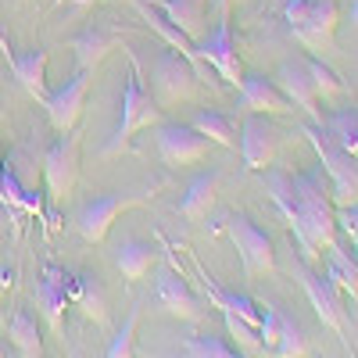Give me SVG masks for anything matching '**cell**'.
<instances>
[{"label": "cell", "instance_id": "1", "mask_svg": "<svg viewBox=\"0 0 358 358\" xmlns=\"http://www.w3.org/2000/svg\"><path fill=\"white\" fill-rule=\"evenodd\" d=\"M262 179L273 204L287 215L297 244H301V262L312 265L322 248L330 251L337 244V204H334L330 179L322 176V165L308 172H287L268 165Z\"/></svg>", "mask_w": 358, "mask_h": 358}, {"label": "cell", "instance_id": "2", "mask_svg": "<svg viewBox=\"0 0 358 358\" xmlns=\"http://www.w3.org/2000/svg\"><path fill=\"white\" fill-rule=\"evenodd\" d=\"M283 22H287V33L305 50L326 57L337 47L341 4L337 0H283Z\"/></svg>", "mask_w": 358, "mask_h": 358}, {"label": "cell", "instance_id": "3", "mask_svg": "<svg viewBox=\"0 0 358 358\" xmlns=\"http://www.w3.org/2000/svg\"><path fill=\"white\" fill-rule=\"evenodd\" d=\"M162 122V104L155 101V94L143 86L140 79V65L129 57V72H126V90H122V104H118V126L111 133V140L104 143V158L122 155L126 147L133 143V136L147 126H158Z\"/></svg>", "mask_w": 358, "mask_h": 358}, {"label": "cell", "instance_id": "4", "mask_svg": "<svg viewBox=\"0 0 358 358\" xmlns=\"http://www.w3.org/2000/svg\"><path fill=\"white\" fill-rule=\"evenodd\" d=\"M197 90H201V76L187 57L176 54L172 47L158 50L155 65H151V94H155V101L162 108L190 104V101H197Z\"/></svg>", "mask_w": 358, "mask_h": 358}, {"label": "cell", "instance_id": "5", "mask_svg": "<svg viewBox=\"0 0 358 358\" xmlns=\"http://www.w3.org/2000/svg\"><path fill=\"white\" fill-rule=\"evenodd\" d=\"M305 136H308V143L315 147L322 172L330 176L334 204H337V208L358 204V158H355V155H348L344 147H337V143H334L330 136H326L315 122H312V126H305Z\"/></svg>", "mask_w": 358, "mask_h": 358}, {"label": "cell", "instance_id": "6", "mask_svg": "<svg viewBox=\"0 0 358 358\" xmlns=\"http://www.w3.org/2000/svg\"><path fill=\"white\" fill-rule=\"evenodd\" d=\"M226 236L236 244L248 276H268L276 273V248L273 236L262 226H255L248 215H226Z\"/></svg>", "mask_w": 358, "mask_h": 358}, {"label": "cell", "instance_id": "7", "mask_svg": "<svg viewBox=\"0 0 358 358\" xmlns=\"http://www.w3.org/2000/svg\"><path fill=\"white\" fill-rule=\"evenodd\" d=\"M147 201H151V194H143V190L94 197L90 204H83L79 212H76V229L83 233V241L104 244V236H108V229L115 226V219L122 215V212H129V208H136V204H147Z\"/></svg>", "mask_w": 358, "mask_h": 358}, {"label": "cell", "instance_id": "8", "mask_svg": "<svg viewBox=\"0 0 358 358\" xmlns=\"http://www.w3.org/2000/svg\"><path fill=\"white\" fill-rule=\"evenodd\" d=\"M280 143H283V133L273 122V115H258V111L244 115V122H241V158H244V169L265 172L268 165H276Z\"/></svg>", "mask_w": 358, "mask_h": 358}, {"label": "cell", "instance_id": "9", "mask_svg": "<svg viewBox=\"0 0 358 358\" xmlns=\"http://www.w3.org/2000/svg\"><path fill=\"white\" fill-rule=\"evenodd\" d=\"M79 179V133H62L43 151V183L50 201H65Z\"/></svg>", "mask_w": 358, "mask_h": 358}, {"label": "cell", "instance_id": "10", "mask_svg": "<svg viewBox=\"0 0 358 358\" xmlns=\"http://www.w3.org/2000/svg\"><path fill=\"white\" fill-rule=\"evenodd\" d=\"M155 143H158V158L172 169L204 162L208 151H212V140L201 136L194 126H183V122H158L155 126Z\"/></svg>", "mask_w": 358, "mask_h": 358}, {"label": "cell", "instance_id": "11", "mask_svg": "<svg viewBox=\"0 0 358 358\" xmlns=\"http://www.w3.org/2000/svg\"><path fill=\"white\" fill-rule=\"evenodd\" d=\"M258 337H262V358H305L308 355V334L280 308L265 305Z\"/></svg>", "mask_w": 358, "mask_h": 358}, {"label": "cell", "instance_id": "12", "mask_svg": "<svg viewBox=\"0 0 358 358\" xmlns=\"http://www.w3.org/2000/svg\"><path fill=\"white\" fill-rule=\"evenodd\" d=\"M90 86H94V72H83L76 69L57 90H50L43 108H47V118H50V126L57 133H72L76 122H79V115H83V104H86V94H90Z\"/></svg>", "mask_w": 358, "mask_h": 358}, {"label": "cell", "instance_id": "13", "mask_svg": "<svg viewBox=\"0 0 358 358\" xmlns=\"http://www.w3.org/2000/svg\"><path fill=\"white\" fill-rule=\"evenodd\" d=\"M201 57H204V65L212 69L226 86L233 90H241L244 83V65H241V54H236V40H233V29H229V18L215 25V33H208L201 43H197Z\"/></svg>", "mask_w": 358, "mask_h": 358}, {"label": "cell", "instance_id": "14", "mask_svg": "<svg viewBox=\"0 0 358 358\" xmlns=\"http://www.w3.org/2000/svg\"><path fill=\"white\" fill-rule=\"evenodd\" d=\"M297 280H301L308 301L315 308V315L322 319V326H330L334 334H344V308H341V287L326 276L315 273L308 262H297Z\"/></svg>", "mask_w": 358, "mask_h": 358}, {"label": "cell", "instance_id": "15", "mask_svg": "<svg viewBox=\"0 0 358 358\" xmlns=\"http://www.w3.org/2000/svg\"><path fill=\"white\" fill-rule=\"evenodd\" d=\"M273 79H276V86L283 90V97H287L297 111H305L315 126L322 122V115H319V90H315V79H312V69H308V57L283 62Z\"/></svg>", "mask_w": 358, "mask_h": 358}, {"label": "cell", "instance_id": "16", "mask_svg": "<svg viewBox=\"0 0 358 358\" xmlns=\"http://www.w3.org/2000/svg\"><path fill=\"white\" fill-rule=\"evenodd\" d=\"M69 283H72V276L62 265L50 262V265H43V273L33 287V297H36V305H40V312H43V319L54 334H65V312L72 305L69 301Z\"/></svg>", "mask_w": 358, "mask_h": 358}, {"label": "cell", "instance_id": "17", "mask_svg": "<svg viewBox=\"0 0 358 358\" xmlns=\"http://www.w3.org/2000/svg\"><path fill=\"white\" fill-rule=\"evenodd\" d=\"M0 50H4V62H8V69H11V76L18 79V86L25 90L33 101H47V62H50V54L43 50V47H36V50H15L4 36H0Z\"/></svg>", "mask_w": 358, "mask_h": 358}, {"label": "cell", "instance_id": "18", "mask_svg": "<svg viewBox=\"0 0 358 358\" xmlns=\"http://www.w3.org/2000/svg\"><path fill=\"white\" fill-rule=\"evenodd\" d=\"M155 297H158V305H162L169 315L183 319V322H197V319H204V312H208V305H204L201 297L187 287V280H183V273L176 268V262H172L169 273L162 276Z\"/></svg>", "mask_w": 358, "mask_h": 358}, {"label": "cell", "instance_id": "19", "mask_svg": "<svg viewBox=\"0 0 358 358\" xmlns=\"http://www.w3.org/2000/svg\"><path fill=\"white\" fill-rule=\"evenodd\" d=\"M194 268H197V276H201V283H204V294H208V301H212V308H219L222 315H236V319H244L248 326H262V319H265V308L258 305V301H251L248 294H236V290H226V287H219L212 276L204 273V265L201 262H194Z\"/></svg>", "mask_w": 358, "mask_h": 358}, {"label": "cell", "instance_id": "20", "mask_svg": "<svg viewBox=\"0 0 358 358\" xmlns=\"http://www.w3.org/2000/svg\"><path fill=\"white\" fill-rule=\"evenodd\" d=\"M236 94H241L244 111H258V115H290L294 111V104L283 97V90L276 86L273 76H244Z\"/></svg>", "mask_w": 358, "mask_h": 358}, {"label": "cell", "instance_id": "21", "mask_svg": "<svg viewBox=\"0 0 358 358\" xmlns=\"http://www.w3.org/2000/svg\"><path fill=\"white\" fill-rule=\"evenodd\" d=\"M165 22H172L183 36H190L194 43H201L208 36L204 25V0H147Z\"/></svg>", "mask_w": 358, "mask_h": 358}, {"label": "cell", "instance_id": "22", "mask_svg": "<svg viewBox=\"0 0 358 358\" xmlns=\"http://www.w3.org/2000/svg\"><path fill=\"white\" fill-rule=\"evenodd\" d=\"M69 47H72V54H76V69H83V72H97V65H101L104 57L118 47V36L108 33V29L90 25V29H83L79 36L69 40Z\"/></svg>", "mask_w": 358, "mask_h": 358}, {"label": "cell", "instance_id": "23", "mask_svg": "<svg viewBox=\"0 0 358 358\" xmlns=\"http://www.w3.org/2000/svg\"><path fill=\"white\" fill-rule=\"evenodd\" d=\"M69 301H72L76 308H83L86 319L108 322V294H104V283H101L97 276H90V273L72 276V283H69Z\"/></svg>", "mask_w": 358, "mask_h": 358}, {"label": "cell", "instance_id": "24", "mask_svg": "<svg viewBox=\"0 0 358 358\" xmlns=\"http://www.w3.org/2000/svg\"><path fill=\"white\" fill-rule=\"evenodd\" d=\"M215 190H219V172H201L194 183L187 187L183 201H179V215L190 219V222H201L208 219V212H212V204H215Z\"/></svg>", "mask_w": 358, "mask_h": 358}, {"label": "cell", "instance_id": "25", "mask_svg": "<svg viewBox=\"0 0 358 358\" xmlns=\"http://www.w3.org/2000/svg\"><path fill=\"white\" fill-rule=\"evenodd\" d=\"M155 262H158V248L143 241H122L115 251V265L126 280H143L155 268Z\"/></svg>", "mask_w": 358, "mask_h": 358}, {"label": "cell", "instance_id": "26", "mask_svg": "<svg viewBox=\"0 0 358 358\" xmlns=\"http://www.w3.org/2000/svg\"><path fill=\"white\" fill-rule=\"evenodd\" d=\"M8 344L18 351V358H43V337H40V326L29 312H15L8 319Z\"/></svg>", "mask_w": 358, "mask_h": 358}, {"label": "cell", "instance_id": "27", "mask_svg": "<svg viewBox=\"0 0 358 358\" xmlns=\"http://www.w3.org/2000/svg\"><path fill=\"white\" fill-rule=\"evenodd\" d=\"M190 126L201 133V136H208L212 143H219V147H226V151H236L241 147V133H236V122L229 115H222V111H197L194 118H190Z\"/></svg>", "mask_w": 358, "mask_h": 358}, {"label": "cell", "instance_id": "28", "mask_svg": "<svg viewBox=\"0 0 358 358\" xmlns=\"http://www.w3.org/2000/svg\"><path fill=\"white\" fill-rule=\"evenodd\" d=\"M319 129L330 136L337 147H344L348 155L358 158V108H341V111L322 115Z\"/></svg>", "mask_w": 358, "mask_h": 358}, {"label": "cell", "instance_id": "29", "mask_svg": "<svg viewBox=\"0 0 358 358\" xmlns=\"http://www.w3.org/2000/svg\"><path fill=\"white\" fill-rule=\"evenodd\" d=\"M322 273L341 287V294L358 297V262H351V258L344 255V248H341V244H334V248H330V262H326Z\"/></svg>", "mask_w": 358, "mask_h": 358}, {"label": "cell", "instance_id": "30", "mask_svg": "<svg viewBox=\"0 0 358 358\" xmlns=\"http://www.w3.org/2000/svg\"><path fill=\"white\" fill-rule=\"evenodd\" d=\"M183 358H248L241 348H233L226 337L219 334H197L187 341V351Z\"/></svg>", "mask_w": 358, "mask_h": 358}, {"label": "cell", "instance_id": "31", "mask_svg": "<svg viewBox=\"0 0 358 358\" xmlns=\"http://www.w3.org/2000/svg\"><path fill=\"white\" fill-rule=\"evenodd\" d=\"M140 308H143V305H136V308L126 315V322L118 326V334L111 337L104 358H136V322H140Z\"/></svg>", "mask_w": 358, "mask_h": 358}, {"label": "cell", "instance_id": "32", "mask_svg": "<svg viewBox=\"0 0 358 358\" xmlns=\"http://www.w3.org/2000/svg\"><path fill=\"white\" fill-rule=\"evenodd\" d=\"M308 69H312V79H315V90H319V101H330V97H341L348 94V83L322 62V57H308Z\"/></svg>", "mask_w": 358, "mask_h": 358}, {"label": "cell", "instance_id": "33", "mask_svg": "<svg viewBox=\"0 0 358 358\" xmlns=\"http://www.w3.org/2000/svg\"><path fill=\"white\" fill-rule=\"evenodd\" d=\"M337 229L355 244V255H358V204L337 208Z\"/></svg>", "mask_w": 358, "mask_h": 358}, {"label": "cell", "instance_id": "34", "mask_svg": "<svg viewBox=\"0 0 358 358\" xmlns=\"http://www.w3.org/2000/svg\"><path fill=\"white\" fill-rule=\"evenodd\" d=\"M0 358H18V351H15L11 344H4V341H0Z\"/></svg>", "mask_w": 358, "mask_h": 358}, {"label": "cell", "instance_id": "35", "mask_svg": "<svg viewBox=\"0 0 358 358\" xmlns=\"http://www.w3.org/2000/svg\"><path fill=\"white\" fill-rule=\"evenodd\" d=\"M229 8H233V0H219V18H222V22L229 18Z\"/></svg>", "mask_w": 358, "mask_h": 358}, {"label": "cell", "instance_id": "36", "mask_svg": "<svg viewBox=\"0 0 358 358\" xmlns=\"http://www.w3.org/2000/svg\"><path fill=\"white\" fill-rule=\"evenodd\" d=\"M65 4H72V8H94L97 0H65Z\"/></svg>", "mask_w": 358, "mask_h": 358}, {"label": "cell", "instance_id": "37", "mask_svg": "<svg viewBox=\"0 0 358 358\" xmlns=\"http://www.w3.org/2000/svg\"><path fill=\"white\" fill-rule=\"evenodd\" d=\"M348 15H351V22L358 25V0H351V8H348Z\"/></svg>", "mask_w": 358, "mask_h": 358}, {"label": "cell", "instance_id": "38", "mask_svg": "<svg viewBox=\"0 0 358 358\" xmlns=\"http://www.w3.org/2000/svg\"><path fill=\"white\" fill-rule=\"evenodd\" d=\"M4 172H8V162H4V158H0V179H4Z\"/></svg>", "mask_w": 358, "mask_h": 358}]
</instances>
